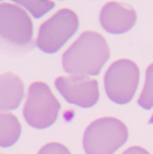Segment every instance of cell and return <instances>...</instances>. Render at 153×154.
<instances>
[{
    "instance_id": "obj_1",
    "label": "cell",
    "mask_w": 153,
    "mask_h": 154,
    "mask_svg": "<svg viewBox=\"0 0 153 154\" xmlns=\"http://www.w3.org/2000/svg\"><path fill=\"white\" fill-rule=\"evenodd\" d=\"M110 58L105 39L98 33H83L63 54V70L71 75L93 76L100 73Z\"/></svg>"
},
{
    "instance_id": "obj_2",
    "label": "cell",
    "mask_w": 153,
    "mask_h": 154,
    "mask_svg": "<svg viewBox=\"0 0 153 154\" xmlns=\"http://www.w3.org/2000/svg\"><path fill=\"white\" fill-rule=\"evenodd\" d=\"M33 24L26 12L12 4H0V49L13 54L30 51Z\"/></svg>"
},
{
    "instance_id": "obj_3",
    "label": "cell",
    "mask_w": 153,
    "mask_h": 154,
    "mask_svg": "<svg viewBox=\"0 0 153 154\" xmlns=\"http://www.w3.org/2000/svg\"><path fill=\"white\" fill-rule=\"evenodd\" d=\"M126 125L116 118L104 117L92 122L84 131L83 145L86 154H113L126 143Z\"/></svg>"
},
{
    "instance_id": "obj_4",
    "label": "cell",
    "mask_w": 153,
    "mask_h": 154,
    "mask_svg": "<svg viewBox=\"0 0 153 154\" xmlns=\"http://www.w3.org/2000/svg\"><path fill=\"white\" fill-rule=\"evenodd\" d=\"M60 109L59 101L45 83L35 82L29 86L23 115L31 127L42 130L52 126Z\"/></svg>"
},
{
    "instance_id": "obj_5",
    "label": "cell",
    "mask_w": 153,
    "mask_h": 154,
    "mask_svg": "<svg viewBox=\"0 0 153 154\" xmlns=\"http://www.w3.org/2000/svg\"><path fill=\"white\" fill-rule=\"evenodd\" d=\"M139 70L129 59H121L111 64L104 75V88L108 98L117 104L130 103L138 88Z\"/></svg>"
},
{
    "instance_id": "obj_6",
    "label": "cell",
    "mask_w": 153,
    "mask_h": 154,
    "mask_svg": "<svg viewBox=\"0 0 153 154\" xmlns=\"http://www.w3.org/2000/svg\"><path fill=\"white\" fill-rule=\"evenodd\" d=\"M78 17L70 9H61L39 28L36 45L46 53L54 54L75 34L78 28Z\"/></svg>"
},
{
    "instance_id": "obj_7",
    "label": "cell",
    "mask_w": 153,
    "mask_h": 154,
    "mask_svg": "<svg viewBox=\"0 0 153 154\" xmlns=\"http://www.w3.org/2000/svg\"><path fill=\"white\" fill-rule=\"evenodd\" d=\"M54 85L67 103L82 108L94 106L100 97L98 82L87 76H60Z\"/></svg>"
},
{
    "instance_id": "obj_8",
    "label": "cell",
    "mask_w": 153,
    "mask_h": 154,
    "mask_svg": "<svg viewBox=\"0 0 153 154\" xmlns=\"http://www.w3.org/2000/svg\"><path fill=\"white\" fill-rule=\"evenodd\" d=\"M136 18L132 8L117 2L106 4L100 16L103 27L111 34H123L129 31L134 26Z\"/></svg>"
},
{
    "instance_id": "obj_9",
    "label": "cell",
    "mask_w": 153,
    "mask_h": 154,
    "mask_svg": "<svg viewBox=\"0 0 153 154\" xmlns=\"http://www.w3.org/2000/svg\"><path fill=\"white\" fill-rule=\"evenodd\" d=\"M25 97V85L19 76L8 72L0 74V111H13Z\"/></svg>"
},
{
    "instance_id": "obj_10",
    "label": "cell",
    "mask_w": 153,
    "mask_h": 154,
    "mask_svg": "<svg viewBox=\"0 0 153 154\" xmlns=\"http://www.w3.org/2000/svg\"><path fill=\"white\" fill-rule=\"evenodd\" d=\"M21 124L16 115L0 112V147L13 146L21 135Z\"/></svg>"
},
{
    "instance_id": "obj_11",
    "label": "cell",
    "mask_w": 153,
    "mask_h": 154,
    "mask_svg": "<svg viewBox=\"0 0 153 154\" xmlns=\"http://www.w3.org/2000/svg\"><path fill=\"white\" fill-rule=\"evenodd\" d=\"M28 10L35 18H39L54 7L51 0H12Z\"/></svg>"
},
{
    "instance_id": "obj_12",
    "label": "cell",
    "mask_w": 153,
    "mask_h": 154,
    "mask_svg": "<svg viewBox=\"0 0 153 154\" xmlns=\"http://www.w3.org/2000/svg\"><path fill=\"white\" fill-rule=\"evenodd\" d=\"M138 104L145 110H150L153 107V63L147 68L145 85Z\"/></svg>"
},
{
    "instance_id": "obj_13",
    "label": "cell",
    "mask_w": 153,
    "mask_h": 154,
    "mask_svg": "<svg viewBox=\"0 0 153 154\" xmlns=\"http://www.w3.org/2000/svg\"><path fill=\"white\" fill-rule=\"evenodd\" d=\"M37 154H71L70 150L63 144L50 142L40 149Z\"/></svg>"
},
{
    "instance_id": "obj_14",
    "label": "cell",
    "mask_w": 153,
    "mask_h": 154,
    "mask_svg": "<svg viewBox=\"0 0 153 154\" xmlns=\"http://www.w3.org/2000/svg\"><path fill=\"white\" fill-rule=\"evenodd\" d=\"M122 154H149L145 149L139 147V146H133L126 149Z\"/></svg>"
},
{
    "instance_id": "obj_15",
    "label": "cell",
    "mask_w": 153,
    "mask_h": 154,
    "mask_svg": "<svg viewBox=\"0 0 153 154\" xmlns=\"http://www.w3.org/2000/svg\"><path fill=\"white\" fill-rule=\"evenodd\" d=\"M148 123H149V124H153V114H152V116H151L150 120L148 121Z\"/></svg>"
},
{
    "instance_id": "obj_16",
    "label": "cell",
    "mask_w": 153,
    "mask_h": 154,
    "mask_svg": "<svg viewBox=\"0 0 153 154\" xmlns=\"http://www.w3.org/2000/svg\"><path fill=\"white\" fill-rule=\"evenodd\" d=\"M0 1H2V0H0Z\"/></svg>"
}]
</instances>
